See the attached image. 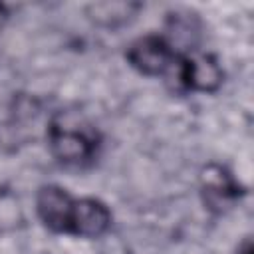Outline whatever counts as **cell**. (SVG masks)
I'll list each match as a JSON object with an SVG mask.
<instances>
[{"instance_id":"9","label":"cell","mask_w":254,"mask_h":254,"mask_svg":"<svg viewBox=\"0 0 254 254\" xmlns=\"http://www.w3.org/2000/svg\"><path fill=\"white\" fill-rule=\"evenodd\" d=\"M238 254H252V242H250V238H244V242L238 246Z\"/></svg>"},{"instance_id":"5","label":"cell","mask_w":254,"mask_h":254,"mask_svg":"<svg viewBox=\"0 0 254 254\" xmlns=\"http://www.w3.org/2000/svg\"><path fill=\"white\" fill-rule=\"evenodd\" d=\"M75 198L58 185H44L36 194V214L52 232L69 234Z\"/></svg>"},{"instance_id":"8","label":"cell","mask_w":254,"mask_h":254,"mask_svg":"<svg viewBox=\"0 0 254 254\" xmlns=\"http://www.w3.org/2000/svg\"><path fill=\"white\" fill-rule=\"evenodd\" d=\"M139 10L141 4L135 2H97L87 6V18L99 28L115 30L129 24Z\"/></svg>"},{"instance_id":"2","label":"cell","mask_w":254,"mask_h":254,"mask_svg":"<svg viewBox=\"0 0 254 254\" xmlns=\"http://www.w3.org/2000/svg\"><path fill=\"white\" fill-rule=\"evenodd\" d=\"M40 111V101L24 93H14L8 101L0 103V151L14 153L22 145H28L34 137Z\"/></svg>"},{"instance_id":"7","label":"cell","mask_w":254,"mask_h":254,"mask_svg":"<svg viewBox=\"0 0 254 254\" xmlns=\"http://www.w3.org/2000/svg\"><path fill=\"white\" fill-rule=\"evenodd\" d=\"M111 210L99 198H75L69 234L79 238H99L111 228Z\"/></svg>"},{"instance_id":"4","label":"cell","mask_w":254,"mask_h":254,"mask_svg":"<svg viewBox=\"0 0 254 254\" xmlns=\"http://www.w3.org/2000/svg\"><path fill=\"white\" fill-rule=\"evenodd\" d=\"M179 81L189 91L214 93L224 81V71L218 60L202 52H187L177 60Z\"/></svg>"},{"instance_id":"3","label":"cell","mask_w":254,"mask_h":254,"mask_svg":"<svg viewBox=\"0 0 254 254\" xmlns=\"http://www.w3.org/2000/svg\"><path fill=\"white\" fill-rule=\"evenodd\" d=\"M125 58L131 67L149 77L167 73L179 60L175 46H171L169 38L159 34H147L131 42Z\"/></svg>"},{"instance_id":"6","label":"cell","mask_w":254,"mask_h":254,"mask_svg":"<svg viewBox=\"0 0 254 254\" xmlns=\"http://www.w3.org/2000/svg\"><path fill=\"white\" fill-rule=\"evenodd\" d=\"M200 192L208 210L224 212L240 194H244V189L224 167L206 165L200 173Z\"/></svg>"},{"instance_id":"1","label":"cell","mask_w":254,"mask_h":254,"mask_svg":"<svg viewBox=\"0 0 254 254\" xmlns=\"http://www.w3.org/2000/svg\"><path fill=\"white\" fill-rule=\"evenodd\" d=\"M50 153L64 165H85L95 159L99 149V135L85 119L71 113L58 111L50 117L46 127Z\"/></svg>"}]
</instances>
